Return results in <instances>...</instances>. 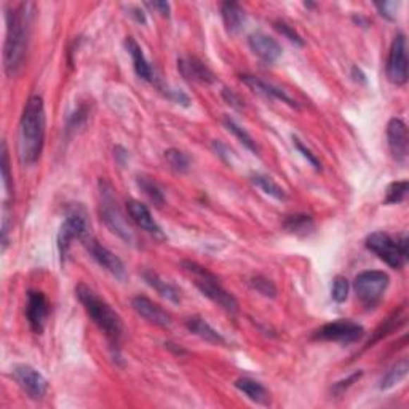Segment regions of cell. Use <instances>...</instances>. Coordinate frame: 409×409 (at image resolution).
Wrapping results in <instances>:
<instances>
[{"instance_id":"cell-1","label":"cell","mask_w":409,"mask_h":409,"mask_svg":"<svg viewBox=\"0 0 409 409\" xmlns=\"http://www.w3.org/2000/svg\"><path fill=\"white\" fill-rule=\"evenodd\" d=\"M34 15L32 4L11 5L7 10V37L4 45V69L8 77H13L25 63L29 32Z\"/></svg>"},{"instance_id":"cell-2","label":"cell","mask_w":409,"mask_h":409,"mask_svg":"<svg viewBox=\"0 0 409 409\" xmlns=\"http://www.w3.org/2000/svg\"><path fill=\"white\" fill-rule=\"evenodd\" d=\"M45 106L40 96H31L27 99L23 111L20 130H18V153L21 163L34 165L42 156L45 144Z\"/></svg>"},{"instance_id":"cell-3","label":"cell","mask_w":409,"mask_h":409,"mask_svg":"<svg viewBox=\"0 0 409 409\" xmlns=\"http://www.w3.org/2000/svg\"><path fill=\"white\" fill-rule=\"evenodd\" d=\"M75 296L79 298L80 304L84 306L92 322L108 337L111 346L117 347L123 334V323L120 315L112 309L108 302L101 299L92 288H88L87 284H79L75 288Z\"/></svg>"},{"instance_id":"cell-4","label":"cell","mask_w":409,"mask_h":409,"mask_svg":"<svg viewBox=\"0 0 409 409\" xmlns=\"http://www.w3.org/2000/svg\"><path fill=\"white\" fill-rule=\"evenodd\" d=\"M182 268L186 269L189 274H192L195 278V287L199 288V291L208 298L211 302H215L216 306L221 307L224 312H227L229 315H237L239 313V301L235 299L234 294H230L227 289L222 288V284L219 283L216 275H213L211 272L192 260H184Z\"/></svg>"},{"instance_id":"cell-5","label":"cell","mask_w":409,"mask_h":409,"mask_svg":"<svg viewBox=\"0 0 409 409\" xmlns=\"http://www.w3.org/2000/svg\"><path fill=\"white\" fill-rule=\"evenodd\" d=\"M99 213L103 221L106 222V226L111 229V232H114L117 237L128 243V245H134L136 243V235L133 232V229L130 227V224L127 221L125 215H123L120 206L117 203L114 187L106 180H99Z\"/></svg>"},{"instance_id":"cell-6","label":"cell","mask_w":409,"mask_h":409,"mask_svg":"<svg viewBox=\"0 0 409 409\" xmlns=\"http://www.w3.org/2000/svg\"><path fill=\"white\" fill-rule=\"evenodd\" d=\"M88 237H92V232L87 210L80 203H73L68 206L66 219H64L58 232V250L61 254V259L68 256L70 243L74 240L85 241Z\"/></svg>"},{"instance_id":"cell-7","label":"cell","mask_w":409,"mask_h":409,"mask_svg":"<svg viewBox=\"0 0 409 409\" xmlns=\"http://www.w3.org/2000/svg\"><path fill=\"white\" fill-rule=\"evenodd\" d=\"M366 248L395 270L403 269V265L406 264L408 259L406 235H403L398 240H394L392 237L385 232H372L371 235H367Z\"/></svg>"},{"instance_id":"cell-8","label":"cell","mask_w":409,"mask_h":409,"mask_svg":"<svg viewBox=\"0 0 409 409\" xmlns=\"http://www.w3.org/2000/svg\"><path fill=\"white\" fill-rule=\"evenodd\" d=\"M390 278L381 270H366L357 275L353 282V289L357 298L366 307H375L382 299L385 289L389 288Z\"/></svg>"},{"instance_id":"cell-9","label":"cell","mask_w":409,"mask_h":409,"mask_svg":"<svg viewBox=\"0 0 409 409\" xmlns=\"http://www.w3.org/2000/svg\"><path fill=\"white\" fill-rule=\"evenodd\" d=\"M363 334L365 328L361 325L352 322V320H337V322L326 323L322 328L317 329L315 334H313V339L351 344L358 341Z\"/></svg>"},{"instance_id":"cell-10","label":"cell","mask_w":409,"mask_h":409,"mask_svg":"<svg viewBox=\"0 0 409 409\" xmlns=\"http://www.w3.org/2000/svg\"><path fill=\"white\" fill-rule=\"evenodd\" d=\"M387 77L395 85H405L408 82V56H406V39L403 34L395 35L390 45L387 59Z\"/></svg>"},{"instance_id":"cell-11","label":"cell","mask_w":409,"mask_h":409,"mask_svg":"<svg viewBox=\"0 0 409 409\" xmlns=\"http://www.w3.org/2000/svg\"><path fill=\"white\" fill-rule=\"evenodd\" d=\"M88 250V253L92 254V258L96 260L101 268L106 269L111 275H114L118 280H125L127 278V269L125 264L122 263V259L117 256V254L112 253L108 248L101 245L99 241H96L93 237H88L85 241H82Z\"/></svg>"},{"instance_id":"cell-12","label":"cell","mask_w":409,"mask_h":409,"mask_svg":"<svg viewBox=\"0 0 409 409\" xmlns=\"http://www.w3.org/2000/svg\"><path fill=\"white\" fill-rule=\"evenodd\" d=\"M13 377L32 400H42L49 390L46 379L29 365H16L13 367Z\"/></svg>"},{"instance_id":"cell-13","label":"cell","mask_w":409,"mask_h":409,"mask_svg":"<svg viewBox=\"0 0 409 409\" xmlns=\"http://www.w3.org/2000/svg\"><path fill=\"white\" fill-rule=\"evenodd\" d=\"M49 301L42 291H29L26 302V318L35 334H42L49 318Z\"/></svg>"},{"instance_id":"cell-14","label":"cell","mask_w":409,"mask_h":409,"mask_svg":"<svg viewBox=\"0 0 409 409\" xmlns=\"http://www.w3.org/2000/svg\"><path fill=\"white\" fill-rule=\"evenodd\" d=\"M387 144L396 162L405 163L409 152L408 127L401 118H392L387 125Z\"/></svg>"},{"instance_id":"cell-15","label":"cell","mask_w":409,"mask_h":409,"mask_svg":"<svg viewBox=\"0 0 409 409\" xmlns=\"http://www.w3.org/2000/svg\"><path fill=\"white\" fill-rule=\"evenodd\" d=\"M248 45L254 55L265 64H274L282 56L280 44L264 32H253L248 37Z\"/></svg>"},{"instance_id":"cell-16","label":"cell","mask_w":409,"mask_h":409,"mask_svg":"<svg viewBox=\"0 0 409 409\" xmlns=\"http://www.w3.org/2000/svg\"><path fill=\"white\" fill-rule=\"evenodd\" d=\"M241 82L248 88H250V90L260 94V96H264V98H268V99L282 101V103L288 104L289 108L298 109V103H296V101L291 96H289V94L280 87H277L274 84H269V82L259 79V77H256V75H248V74L241 75Z\"/></svg>"},{"instance_id":"cell-17","label":"cell","mask_w":409,"mask_h":409,"mask_svg":"<svg viewBox=\"0 0 409 409\" xmlns=\"http://www.w3.org/2000/svg\"><path fill=\"white\" fill-rule=\"evenodd\" d=\"M132 306L134 312L138 313L139 317H142L147 322L157 326H162V328H167V326L171 325V315L163 310L162 307L156 302L151 301L149 298H144V296H136L132 301Z\"/></svg>"},{"instance_id":"cell-18","label":"cell","mask_w":409,"mask_h":409,"mask_svg":"<svg viewBox=\"0 0 409 409\" xmlns=\"http://www.w3.org/2000/svg\"><path fill=\"white\" fill-rule=\"evenodd\" d=\"M128 215L132 218V221L138 226L139 229L146 230L147 234L156 235L158 239H165L162 227L158 226L156 219H153L151 210L147 208L146 205H142L138 200H130L127 203Z\"/></svg>"},{"instance_id":"cell-19","label":"cell","mask_w":409,"mask_h":409,"mask_svg":"<svg viewBox=\"0 0 409 409\" xmlns=\"http://www.w3.org/2000/svg\"><path fill=\"white\" fill-rule=\"evenodd\" d=\"M177 69L181 70L182 77L186 80L199 82V84H215L216 75L211 73L210 68L205 63H201L197 58H186L177 61Z\"/></svg>"},{"instance_id":"cell-20","label":"cell","mask_w":409,"mask_h":409,"mask_svg":"<svg viewBox=\"0 0 409 409\" xmlns=\"http://www.w3.org/2000/svg\"><path fill=\"white\" fill-rule=\"evenodd\" d=\"M142 278H144V282L149 284L151 288L156 289V291L162 296V298L168 299L170 302H173V304H180L181 302L180 289H177L175 284H171L170 282L165 280V278L160 277L157 272L144 270L142 272Z\"/></svg>"},{"instance_id":"cell-21","label":"cell","mask_w":409,"mask_h":409,"mask_svg":"<svg viewBox=\"0 0 409 409\" xmlns=\"http://www.w3.org/2000/svg\"><path fill=\"white\" fill-rule=\"evenodd\" d=\"M186 326L192 334L199 336L200 339H203L210 344H216V346H226V339H224V336L213 328V326L206 322L205 318L191 317L186 322Z\"/></svg>"},{"instance_id":"cell-22","label":"cell","mask_w":409,"mask_h":409,"mask_svg":"<svg viewBox=\"0 0 409 409\" xmlns=\"http://www.w3.org/2000/svg\"><path fill=\"white\" fill-rule=\"evenodd\" d=\"M125 49L128 51V55L133 59V68H134V73L138 74V77H141V79L146 82H153V70L151 68L149 61L146 59L144 53H142L139 44L136 42L133 37H127Z\"/></svg>"},{"instance_id":"cell-23","label":"cell","mask_w":409,"mask_h":409,"mask_svg":"<svg viewBox=\"0 0 409 409\" xmlns=\"http://www.w3.org/2000/svg\"><path fill=\"white\" fill-rule=\"evenodd\" d=\"M221 15L229 34H239L245 26V10L237 2H224L221 5Z\"/></svg>"},{"instance_id":"cell-24","label":"cell","mask_w":409,"mask_h":409,"mask_svg":"<svg viewBox=\"0 0 409 409\" xmlns=\"http://www.w3.org/2000/svg\"><path fill=\"white\" fill-rule=\"evenodd\" d=\"M235 387L241 394H245L251 401L258 403V405H269L270 403V395L268 389L251 377H240L239 381H235Z\"/></svg>"},{"instance_id":"cell-25","label":"cell","mask_w":409,"mask_h":409,"mask_svg":"<svg viewBox=\"0 0 409 409\" xmlns=\"http://www.w3.org/2000/svg\"><path fill=\"white\" fill-rule=\"evenodd\" d=\"M284 229L288 230L289 234H294L298 237H307L313 232L315 229V224H313V219L309 215H293L288 216L283 222Z\"/></svg>"},{"instance_id":"cell-26","label":"cell","mask_w":409,"mask_h":409,"mask_svg":"<svg viewBox=\"0 0 409 409\" xmlns=\"http://www.w3.org/2000/svg\"><path fill=\"white\" fill-rule=\"evenodd\" d=\"M408 371H409L408 358H403L400 361H396V363L392 367H390V370L385 372V376L382 377L381 389L387 390V389L395 387V385H398L403 381V379L408 376Z\"/></svg>"},{"instance_id":"cell-27","label":"cell","mask_w":409,"mask_h":409,"mask_svg":"<svg viewBox=\"0 0 409 409\" xmlns=\"http://www.w3.org/2000/svg\"><path fill=\"white\" fill-rule=\"evenodd\" d=\"M251 182L256 187H259L264 194L270 195V197H274L275 200H280V201L287 200V192H284V189L282 186H278V184L272 180L270 176L254 175L251 176Z\"/></svg>"},{"instance_id":"cell-28","label":"cell","mask_w":409,"mask_h":409,"mask_svg":"<svg viewBox=\"0 0 409 409\" xmlns=\"http://www.w3.org/2000/svg\"><path fill=\"white\" fill-rule=\"evenodd\" d=\"M224 125L232 133L237 139H239L243 146L246 147L248 151H251L253 153H259V147L256 144V141L253 139V136L246 132L245 128H241L239 123H237L234 118L230 117H224Z\"/></svg>"},{"instance_id":"cell-29","label":"cell","mask_w":409,"mask_h":409,"mask_svg":"<svg viewBox=\"0 0 409 409\" xmlns=\"http://www.w3.org/2000/svg\"><path fill=\"white\" fill-rule=\"evenodd\" d=\"M136 182H138V187L141 189V192L149 199L156 206H163L165 205V195L162 192V189L157 186V182H153L151 177L146 176H138L136 177Z\"/></svg>"},{"instance_id":"cell-30","label":"cell","mask_w":409,"mask_h":409,"mask_svg":"<svg viewBox=\"0 0 409 409\" xmlns=\"http://www.w3.org/2000/svg\"><path fill=\"white\" fill-rule=\"evenodd\" d=\"M165 160L170 165V168L176 173H186L191 167V160L180 149H168L165 151Z\"/></svg>"},{"instance_id":"cell-31","label":"cell","mask_w":409,"mask_h":409,"mask_svg":"<svg viewBox=\"0 0 409 409\" xmlns=\"http://www.w3.org/2000/svg\"><path fill=\"white\" fill-rule=\"evenodd\" d=\"M409 189V182L405 181H395L389 186L387 195H385V205H396L401 203L406 199Z\"/></svg>"},{"instance_id":"cell-32","label":"cell","mask_w":409,"mask_h":409,"mask_svg":"<svg viewBox=\"0 0 409 409\" xmlns=\"http://www.w3.org/2000/svg\"><path fill=\"white\" fill-rule=\"evenodd\" d=\"M2 187L5 192V197L10 199L13 195V180H11L10 175V158H8V151H7V144L2 142Z\"/></svg>"},{"instance_id":"cell-33","label":"cell","mask_w":409,"mask_h":409,"mask_svg":"<svg viewBox=\"0 0 409 409\" xmlns=\"http://www.w3.org/2000/svg\"><path fill=\"white\" fill-rule=\"evenodd\" d=\"M250 287L253 289H256L259 294L265 296V298H275L277 296V287L270 278L264 275H256L250 280Z\"/></svg>"},{"instance_id":"cell-34","label":"cell","mask_w":409,"mask_h":409,"mask_svg":"<svg viewBox=\"0 0 409 409\" xmlns=\"http://www.w3.org/2000/svg\"><path fill=\"white\" fill-rule=\"evenodd\" d=\"M348 291H351V284L348 280L342 275H336L333 280V288H331V298L336 301L337 304H342L348 298Z\"/></svg>"},{"instance_id":"cell-35","label":"cell","mask_w":409,"mask_h":409,"mask_svg":"<svg viewBox=\"0 0 409 409\" xmlns=\"http://www.w3.org/2000/svg\"><path fill=\"white\" fill-rule=\"evenodd\" d=\"M274 27H275V31L280 32L283 37H287L291 44L298 45V46H304L306 45L304 39H302L301 35L296 32L291 26L288 25V23H284L282 20H277V21H274Z\"/></svg>"},{"instance_id":"cell-36","label":"cell","mask_w":409,"mask_h":409,"mask_svg":"<svg viewBox=\"0 0 409 409\" xmlns=\"http://www.w3.org/2000/svg\"><path fill=\"white\" fill-rule=\"evenodd\" d=\"M293 144H294V147L296 149H298V152H301L302 153V157H304L307 162H309L313 168H315L317 171H320L322 170V163H320V160H318V157L315 156V153H313L309 147H307L304 142H302L298 136H293Z\"/></svg>"},{"instance_id":"cell-37","label":"cell","mask_w":409,"mask_h":409,"mask_svg":"<svg viewBox=\"0 0 409 409\" xmlns=\"http://www.w3.org/2000/svg\"><path fill=\"white\" fill-rule=\"evenodd\" d=\"M375 7L377 8L379 13H381L384 18H387L389 21H395L396 10H398L400 4L398 2H381V4H375Z\"/></svg>"},{"instance_id":"cell-38","label":"cell","mask_w":409,"mask_h":409,"mask_svg":"<svg viewBox=\"0 0 409 409\" xmlns=\"http://www.w3.org/2000/svg\"><path fill=\"white\" fill-rule=\"evenodd\" d=\"M222 98L230 106V108H234L237 111H241L243 106H245V104H243V99L234 90H230V88H224Z\"/></svg>"},{"instance_id":"cell-39","label":"cell","mask_w":409,"mask_h":409,"mask_svg":"<svg viewBox=\"0 0 409 409\" xmlns=\"http://www.w3.org/2000/svg\"><path fill=\"white\" fill-rule=\"evenodd\" d=\"M361 376H363V372L358 371V372H353V375H352L351 377H348V379H346V381L337 382V384L334 385V394H342L344 390H347L348 387H351L352 384L357 382Z\"/></svg>"},{"instance_id":"cell-40","label":"cell","mask_w":409,"mask_h":409,"mask_svg":"<svg viewBox=\"0 0 409 409\" xmlns=\"http://www.w3.org/2000/svg\"><path fill=\"white\" fill-rule=\"evenodd\" d=\"M168 98L173 101L176 104H181V106H191V98L187 96L186 93L181 92V90H170L168 92Z\"/></svg>"},{"instance_id":"cell-41","label":"cell","mask_w":409,"mask_h":409,"mask_svg":"<svg viewBox=\"0 0 409 409\" xmlns=\"http://www.w3.org/2000/svg\"><path fill=\"white\" fill-rule=\"evenodd\" d=\"M147 7L157 10L162 16H170V4L168 2H149Z\"/></svg>"},{"instance_id":"cell-42","label":"cell","mask_w":409,"mask_h":409,"mask_svg":"<svg viewBox=\"0 0 409 409\" xmlns=\"http://www.w3.org/2000/svg\"><path fill=\"white\" fill-rule=\"evenodd\" d=\"M213 149L216 151V153H218L219 157H221L222 160H226V162H227L229 157H230V151L227 149L226 146L222 144V142H219V141H213Z\"/></svg>"},{"instance_id":"cell-43","label":"cell","mask_w":409,"mask_h":409,"mask_svg":"<svg viewBox=\"0 0 409 409\" xmlns=\"http://www.w3.org/2000/svg\"><path fill=\"white\" fill-rule=\"evenodd\" d=\"M128 11H130L128 15L132 16L136 23H139V25H146V13L139 7H130Z\"/></svg>"},{"instance_id":"cell-44","label":"cell","mask_w":409,"mask_h":409,"mask_svg":"<svg viewBox=\"0 0 409 409\" xmlns=\"http://www.w3.org/2000/svg\"><path fill=\"white\" fill-rule=\"evenodd\" d=\"M114 153H115V158L118 160V163L120 165H125V160L128 158V152L123 149V147L120 146H117L115 149H114Z\"/></svg>"},{"instance_id":"cell-45","label":"cell","mask_w":409,"mask_h":409,"mask_svg":"<svg viewBox=\"0 0 409 409\" xmlns=\"http://www.w3.org/2000/svg\"><path fill=\"white\" fill-rule=\"evenodd\" d=\"M352 77H353L355 82H360V84H366V75L361 73V69L357 68V66L352 68Z\"/></svg>"}]
</instances>
